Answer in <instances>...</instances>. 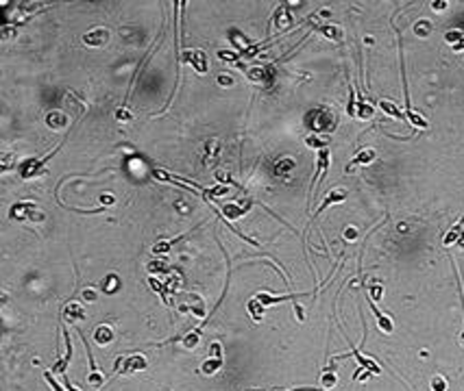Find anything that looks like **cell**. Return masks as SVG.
Here are the masks:
<instances>
[{
    "instance_id": "cell-2",
    "label": "cell",
    "mask_w": 464,
    "mask_h": 391,
    "mask_svg": "<svg viewBox=\"0 0 464 391\" xmlns=\"http://www.w3.org/2000/svg\"><path fill=\"white\" fill-rule=\"evenodd\" d=\"M9 217L15 219V222H44L46 213L40 211L33 202H15L9 209Z\"/></svg>"
},
{
    "instance_id": "cell-37",
    "label": "cell",
    "mask_w": 464,
    "mask_h": 391,
    "mask_svg": "<svg viewBox=\"0 0 464 391\" xmlns=\"http://www.w3.org/2000/svg\"><path fill=\"white\" fill-rule=\"evenodd\" d=\"M44 378H46V383L48 385H51V387H52V391H68V389H65V387H61V385H59L57 381H54V376H52V372H44Z\"/></svg>"
},
{
    "instance_id": "cell-31",
    "label": "cell",
    "mask_w": 464,
    "mask_h": 391,
    "mask_svg": "<svg viewBox=\"0 0 464 391\" xmlns=\"http://www.w3.org/2000/svg\"><path fill=\"white\" fill-rule=\"evenodd\" d=\"M305 144L309 148H320V150H323V148H327V139L325 137H318V135H309L308 139H305Z\"/></svg>"
},
{
    "instance_id": "cell-38",
    "label": "cell",
    "mask_w": 464,
    "mask_h": 391,
    "mask_svg": "<svg viewBox=\"0 0 464 391\" xmlns=\"http://www.w3.org/2000/svg\"><path fill=\"white\" fill-rule=\"evenodd\" d=\"M116 120L118 122H131V120H133V113H129V109L120 107V109H116Z\"/></svg>"
},
{
    "instance_id": "cell-34",
    "label": "cell",
    "mask_w": 464,
    "mask_h": 391,
    "mask_svg": "<svg viewBox=\"0 0 464 391\" xmlns=\"http://www.w3.org/2000/svg\"><path fill=\"white\" fill-rule=\"evenodd\" d=\"M15 35H18V29H15L13 24H7L2 31H0V40L2 42H9L11 37H15Z\"/></svg>"
},
{
    "instance_id": "cell-23",
    "label": "cell",
    "mask_w": 464,
    "mask_h": 391,
    "mask_svg": "<svg viewBox=\"0 0 464 391\" xmlns=\"http://www.w3.org/2000/svg\"><path fill=\"white\" fill-rule=\"evenodd\" d=\"M462 226H464V219H460V222H458L456 226H454V228L449 230V233L445 235L443 244H445V246H451V244H454V241H460V237H462V233H464V230H462Z\"/></svg>"
},
{
    "instance_id": "cell-11",
    "label": "cell",
    "mask_w": 464,
    "mask_h": 391,
    "mask_svg": "<svg viewBox=\"0 0 464 391\" xmlns=\"http://www.w3.org/2000/svg\"><path fill=\"white\" fill-rule=\"evenodd\" d=\"M303 296H308V294H288V296H270L268 291H259L255 298H258L264 306H275V304H281V302H288V300H294L297 302V298H303Z\"/></svg>"
},
{
    "instance_id": "cell-15",
    "label": "cell",
    "mask_w": 464,
    "mask_h": 391,
    "mask_svg": "<svg viewBox=\"0 0 464 391\" xmlns=\"http://www.w3.org/2000/svg\"><path fill=\"white\" fill-rule=\"evenodd\" d=\"M68 124H70L68 113H63V111H48L46 113V126L48 129L63 130V129H68Z\"/></svg>"
},
{
    "instance_id": "cell-1",
    "label": "cell",
    "mask_w": 464,
    "mask_h": 391,
    "mask_svg": "<svg viewBox=\"0 0 464 391\" xmlns=\"http://www.w3.org/2000/svg\"><path fill=\"white\" fill-rule=\"evenodd\" d=\"M308 122L312 126V133L318 135V133H331L336 126V115L331 109L327 107H320V109H314V111H309L308 115Z\"/></svg>"
},
{
    "instance_id": "cell-10",
    "label": "cell",
    "mask_w": 464,
    "mask_h": 391,
    "mask_svg": "<svg viewBox=\"0 0 464 391\" xmlns=\"http://www.w3.org/2000/svg\"><path fill=\"white\" fill-rule=\"evenodd\" d=\"M149 367L144 354H129L122 363V374H133V372H144Z\"/></svg>"
},
{
    "instance_id": "cell-29",
    "label": "cell",
    "mask_w": 464,
    "mask_h": 391,
    "mask_svg": "<svg viewBox=\"0 0 464 391\" xmlns=\"http://www.w3.org/2000/svg\"><path fill=\"white\" fill-rule=\"evenodd\" d=\"M292 168H294V161H292V159H281V161L275 163V172L279 174V176H283L286 172H290Z\"/></svg>"
},
{
    "instance_id": "cell-39",
    "label": "cell",
    "mask_w": 464,
    "mask_h": 391,
    "mask_svg": "<svg viewBox=\"0 0 464 391\" xmlns=\"http://www.w3.org/2000/svg\"><path fill=\"white\" fill-rule=\"evenodd\" d=\"M218 59H222V61H238L240 54L238 52H231V50H218Z\"/></svg>"
},
{
    "instance_id": "cell-47",
    "label": "cell",
    "mask_w": 464,
    "mask_h": 391,
    "mask_svg": "<svg viewBox=\"0 0 464 391\" xmlns=\"http://www.w3.org/2000/svg\"><path fill=\"white\" fill-rule=\"evenodd\" d=\"M288 391H323V389H316V387H294V389H288Z\"/></svg>"
},
{
    "instance_id": "cell-26",
    "label": "cell",
    "mask_w": 464,
    "mask_h": 391,
    "mask_svg": "<svg viewBox=\"0 0 464 391\" xmlns=\"http://www.w3.org/2000/svg\"><path fill=\"white\" fill-rule=\"evenodd\" d=\"M249 311H251V315H253L255 322H261V317H264V304H261L258 298L249 300Z\"/></svg>"
},
{
    "instance_id": "cell-35",
    "label": "cell",
    "mask_w": 464,
    "mask_h": 391,
    "mask_svg": "<svg viewBox=\"0 0 464 391\" xmlns=\"http://www.w3.org/2000/svg\"><path fill=\"white\" fill-rule=\"evenodd\" d=\"M429 385H432V391H447V381L443 376H438V374L432 378V383Z\"/></svg>"
},
{
    "instance_id": "cell-45",
    "label": "cell",
    "mask_w": 464,
    "mask_h": 391,
    "mask_svg": "<svg viewBox=\"0 0 464 391\" xmlns=\"http://www.w3.org/2000/svg\"><path fill=\"white\" fill-rule=\"evenodd\" d=\"M101 202H103V205H113V202H116V200H113V196H109V194H103V196H101Z\"/></svg>"
},
{
    "instance_id": "cell-21",
    "label": "cell",
    "mask_w": 464,
    "mask_h": 391,
    "mask_svg": "<svg viewBox=\"0 0 464 391\" xmlns=\"http://www.w3.org/2000/svg\"><path fill=\"white\" fill-rule=\"evenodd\" d=\"M190 302H192V304H190V309H192V313H194L196 317H205V315H207V306H205V300L201 298V296L192 294V296H190Z\"/></svg>"
},
{
    "instance_id": "cell-22",
    "label": "cell",
    "mask_w": 464,
    "mask_h": 391,
    "mask_svg": "<svg viewBox=\"0 0 464 391\" xmlns=\"http://www.w3.org/2000/svg\"><path fill=\"white\" fill-rule=\"evenodd\" d=\"M201 330H203V324H201V326H196L194 330H190V333L183 337V346H185V348H188V350H194L196 346H199V339H201Z\"/></svg>"
},
{
    "instance_id": "cell-3",
    "label": "cell",
    "mask_w": 464,
    "mask_h": 391,
    "mask_svg": "<svg viewBox=\"0 0 464 391\" xmlns=\"http://www.w3.org/2000/svg\"><path fill=\"white\" fill-rule=\"evenodd\" d=\"M59 148H61V146H57L51 155H46V157H42V159H26V161L20 165V178L22 180H29V178H37V176L46 174V163L52 161V157L59 152Z\"/></svg>"
},
{
    "instance_id": "cell-28",
    "label": "cell",
    "mask_w": 464,
    "mask_h": 391,
    "mask_svg": "<svg viewBox=\"0 0 464 391\" xmlns=\"http://www.w3.org/2000/svg\"><path fill=\"white\" fill-rule=\"evenodd\" d=\"M218 152H220V148H218V139L207 141V159H205V163H214V159L218 157Z\"/></svg>"
},
{
    "instance_id": "cell-49",
    "label": "cell",
    "mask_w": 464,
    "mask_h": 391,
    "mask_svg": "<svg viewBox=\"0 0 464 391\" xmlns=\"http://www.w3.org/2000/svg\"><path fill=\"white\" fill-rule=\"evenodd\" d=\"M432 7L436 11H443V7H447V2H445V0H440V2H432Z\"/></svg>"
},
{
    "instance_id": "cell-12",
    "label": "cell",
    "mask_w": 464,
    "mask_h": 391,
    "mask_svg": "<svg viewBox=\"0 0 464 391\" xmlns=\"http://www.w3.org/2000/svg\"><path fill=\"white\" fill-rule=\"evenodd\" d=\"M63 337H65V354L59 359L57 363H54V367H52V372L54 374H63L65 370H68V365H70V361H72V339H70V333L63 328Z\"/></svg>"
},
{
    "instance_id": "cell-7",
    "label": "cell",
    "mask_w": 464,
    "mask_h": 391,
    "mask_svg": "<svg viewBox=\"0 0 464 391\" xmlns=\"http://www.w3.org/2000/svg\"><path fill=\"white\" fill-rule=\"evenodd\" d=\"M247 76L253 83H259V85H270L275 81V68L272 65H258V68H251Z\"/></svg>"
},
{
    "instance_id": "cell-48",
    "label": "cell",
    "mask_w": 464,
    "mask_h": 391,
    "mask_svg": "<svg viewBox=\"0 0 464 391\" xmlns=\"http://www.w3.org/2000/svg\"><path fill=\"white\" fill-rule=\"evenodd\" d=\"M345 237H347V239H356L358 235H356V230H353V228H347L345 230Z\"/></svg>"
},
{
    "instance_id": "cell-17",
    "label": "cell",
    "mask_w": 464,
    "mask_h": 391,
    "mask_svg": "<svg viewBox=\"0 0 464 391\" xmlns=\"http://www.w3.org/2000/svg\"><path fill=\"white\" fill-rule=\"evenodd\" d=\"M375 159H377V152H375L373 148H364V150L358 152V155L353 157V161L347 165V172H351V170L358 168V165H368V163H373Z\"/></svg>"
},
{
    "instance_id": "cell-16",
    "label": "cell",
    "mask_w": 464,
    "mask_h": 391,
    "mask_svg": "<svg viewBox=\"0 0 464 391\" xmlns=\"http://www.w3.org/2000/svg\"><path fill=\"white\" fill-rule=\"evenodd\" d=\"M63 317L68 319L70 324L83 322V319L87 317V311L83 309V304H79V302H68V304H65V309H63Z\"/></svg>"
},
{
    "instance_id": "cell-24",
    "label": "cell",
    "mask_w": 464,
    "mask_h": 391,
    "mask_svg": "<svg viewBox=\"0 0 464 391\" xmlns=\"http://www.w3.org/2000/svg\"><path fill=\"white\" fill-rule=\"evenodd\" d=\"M247 209L249 207H240V205H227V207H222V216H227V219L231 217V219H240V217H244V213H247Z\"/></svg>"
},
{
    "instance_id": "cell-32",
    "label": "cell",
    "mask_w": 464,
    "mask_h": 391,
    "mask_svg": "<svg viewBox=\"0 0 464 391\" xmlns=\"http://www.w3.org/2000/svg\"><path fill=\"white\" fill-rule=\"evenodd\" d=\"M118 287H120V280H118V276H107L105 280H103V289H107L109 294H113V291H118Z\"/></svg>"
},
{
    "instance_id": "cell-51",
    "label": "cell",
    "mask_w": 464,
    "mask_h": 391,
    "mask_svg": "<svg viewBox=\"0 0 464 391\" xmlns=\"http://www.w3.org/2000/svg\"><path fill=\"white\" fill-rule=\"evenodd\" d=\"M460 344L464 346V330H462V335H460Z\"/></svg>"
},
{
    "instance_id": "cell-50",
    "label": "cell",
    "mask_w": 464,
    "mask_h": 391,
    "mask_svg": "<svg viewBox=\"0 0 464 391\" xmlns=\"http://www.w3.org/2000/svg\"><path fill=\"white\" fill-rule=\"evenodd\" d=\"M458 244H460V246L464 248V233H462V237H460V241H458Z\"/></svg>"
},
{
    "instance_id": "cell-40",
    "label": "cell",
    "mask_w": 464,
    "mask_h": 391,
    "mask_svg": "<svg viewBox=\"0 0 464 391\" xmlns=\"http://www.w3.org/2000/svg\"><path fill=\"white\" fill-rule=\"evenodd\" d=\"M170 248H172V241H161V244L153 246V252H155V255H166Z\"/></svg>"
},
{
    "instance_id": "cell-43",
    "label": "cell",
    "mask_w": 464,
    "mask_h": 391,
    "mask_svg": "<svg viewBox=\"0 0 464 391\" xmlns=\"http://www.w3.org/2000/svg\"><path fill=\"white\" fill-rule=\"evenodd\" d=\"M149 283H151V287H153V289H155V291H159V294H161V298H163V302H168V298H166V291H163V285H161V283H157L155 278H151Z\"/></svg>"
},
{
    "instance_id": "cell-27",
    "label": "cell",
    "mask_w": 464,
    "mask_h": 391,
    "mask_svg": "<svg viewBox=\"0 0 464 391\" xmlns=\"http://www.w3.org/2000/svg\"><path fill=\"white\" fill-rule=\"evenodd\" d=\"M370 115H373V107L364 102L362 96H358V118L366 120V118H370Z\"/></svg>"
},
{
    "instance_id": "cell-8",
    "label": "cell",
    "mask_w": 464,
    "mask_h": 391,
    "mask_svg": "<svg viewBox=\"0 0 464 391\" xmlns=\"http://www.w3.org/2000/svg\"><path fill=\"white\" fill-rule=\"evenodd\" d=\"M109 40H111V35H109L107 29H92L90 33L83 35V43L90 48H103L109 43Z\"/></svg>"
},
{
    "instance_id": "cell-6",
    "label": "cell",
    "mask_w": 464,
    "mask_h": 391,
    "mask_svg": "<svg viewBox=\"0 0 464 391\" xmlns=\"http://www.w3.org/2000/svg\"><path fill=\"white\" fill-rule=\"evenodd\" d=\"M79 335H81V339H83V344H85V350H87V361H90V374H87V383L92 385V387H101V385H105V376H103V372L96 367V361H94V356L90 354V346H87V339H85V335L79 330Z\"/></svg>"
},
{
    "instance_id": "cell-41",
    "label": "cell",
    "mask_w": 464,
    "mask_h": 391,
    "mask_svg": "<svg viewBox=\"0 0 464 391\" xmlns=\"http://www.w3.org/2000/svg\"><path fill=\"white\" fill-rule=\"evenodd\" d=\"M149 269H151V272H157V274H168V272H170V269H168V265H166V263H149Z\"/></svg>"
},
{
    "instance_id": "cell-33",
    "label": "cell",
    "mask_w": 464,
    "mask_h": 391,
    "mask_svg": "<svg viewBox=\"0 0 464 391\" xmlns=\"http://www.w3.org/2000/svg\"><path fill=\"white\" fill-rule=\"evenodd\" d=\"M414 33H416V35H421V37L429 35V33H432V24H429L427 20H421V22H416V26H414Z\"/></svg>"
},
{
    "instance_id": "cell-46",
    "label": "cell",
    "mask_w": 464,
    "mask_h": 391,
    "mask_svg": "<svg viewBox=\"0 0 464 391\" xmlns=\"http://www.w3.org/2000/svg\"><path fill=\"white\" fill-rule=\"evenodd\" d=\"M9 161H11V157H9V155H4V157H2V172H7V170L11 168Z\"/></svg>"
},
{
    "instance_id": "cell-42",
    "label": "cell",
    "mask_w": 464,
    "mask_h": 391,
    "mask_svg": "<svg viewBox=\"0 0 464 391\" xmlns=\"http://www.w3.org/2000/svg\"><path fill=\"white\" fill-rule=\"evenodd\" d=\"M233 83H236V81H233V76L231 74H218V85H222V87H231L233 85Z\"/></svg>"
},
{
    "instance_id": "cell-4",
    "label": "cell",
    "mask_w": 464,
    "mask_h": 391,
    "mask_svg": "<svg viewBox=\"0 0 464 391\" xmlns=\"http://www.w3.org/2000/svg\"><path fill=\"white\" fill-rule=\"evenodd\" d=\"M225 365V356H222V346L214 341V344L209 346V359H207L203 365H201V374H205V376H211V374H216L220 367Z\"/></svg>"
},
{
    "instance_id": "cell-18",
    "label": "cell",
    "mask_w": 464,
    "mask_h": 391,
    "mask_svg": "<svg viewBox=\"0 0 464 391\" xmlns=\"http://www.w3.org/2000/svg\"><path fill=\"white\" fill-rule=\"evenodd\" d=\"M314 29L318 31L320 35H325L327 40H331V42H336V43H342V40H345L342 29H340V26H336V24H318V26H314Z\"/></svg>"
},
{
    "instance_id": "cell-20",
    "label": "cell",
    "mask_w": 464,
    "mask_h": 391,
    "mask_svg": "<svg viewBox=\"0 0 464 391\" xmlns=\"http://www.w3.org/2000/svg\"><path fill=\"white\" fill-rule=\"evenodd\" d=\"M353 356H356V359H358V363H360V365H362L366 372H370V374H379V372H381V370H379V365H375V363L370 361L368 356H364V354H362V352H360L358 348H353Z\"/></svg>"
},
{
    "instance_id": "cell-14",
    "label": "cell",
    "mask_w": 464,
    "mask_h": 391,
    "mask_svg": "<svg viewBox=\"0 0 464 391\" xmlns=\"http://www.w3.org/2000/svg\"><path fill=\"white\" fill-rule=\"evenodd\" d=\"M368 304H370V311H373L375 319H377V326H379V330H381V333H386V335H390L392 330H395V324H392V319H390L388 315H384V313L379 311L377 302H373V300L368 298Z\"/></svg>"
},
{
    "instance_id": "cell-5",
    "label": "cell",
    "mask_w": 464,
    "mask_h": 391,
    "mask_svg": "<svg viewBox=\"0 0 464 391\" xmlns=\"http://www.w3.org/2000/svg\"><path fill=\"white\" fill-rule=\"evenodd\" d=\"M181 61H188L196 70V74H207V72H209V61H207V54L203 50H188V52H183Z\"/></svg>"
},
{
    "instance_id": "cell-9",
    "label": "cell",
    "mask_w": 464,
    "mask_h": 391,
    "mask_svg": "<svg viewBox=\"0 0 464 391\" xmlns=\"http://www.w3.org/2000/svg\"><path fill=\"white\" fill-rule=\"evenodd\" d=\"M347 196H349V191H347V189H340V187H338V189H331L329 194L325 196V200L320 202V207L316 209L314 217H318V216L325 211L327 207H331V205H340V202H345V200H347Z\"/></svg>"
},
{
    "instance_id": "cell-36",
    "label": "cell",
    "mask_w": 464,
    "mask_h": 391,
    "mask_svg": "<svg viewBox=\"0 0 464 391\" xmlns=\"http://www.w3.org/2000/svg\"><path fill=\"white\" fill-rule=\"evenodd\" d=\"M368 294H370V300H373V302H379L381 296H384V287H381V285H370Z\"/></svg>"
},
{
    "instance_id": "cell-25",
    "label": "cell",
    "mask_w": 464,
    "mask_h": 391,
    "mask_svg": "<svg viewBox=\"0 0 464 391\" xmlns=\"http://www.w3.org/2000/svg\"><path fill=\"white\" fill-rule=\"evenodd\" d=\"M379 109L384 113H388L392 115V118H397V120H403V113L399 111V107H397L395 102H390V100H379Z\"/></svg>"
},
{
    "instance_id": "cell-13",
    "label": "cell",
    "mask_w": 464,
    "mask_h": 391,
    "mask_svg": "<svg viewBox=\"0 0 464 391\" xmlns=\"http://www.w3.org/2000/svg\"><path fill=\"white\" fill-rule=\"evenodd\" d=\"M272 26H275L277 31H283V29H288V26H292V15H290L288 4H279V7H277L275 15H272Z\"/></svg>"
},
{
    "instance_id": "cell-19",
    "label": "cell",
    "mask_w": 464,
    "mask_h": 391,
    "mask_svg": "<svg viewBox=\"0 0 464 391\" xmlns=\"http://www.w3.org/2000/svg\"><path fill=\"white\" fill-rule=\"evenodd\" d=\"M94 341L96 346H101V348H105L113 341V328L109 326V324H101L96 330H94Z\"/></svg>"
},
{
    "instance_id": "cell-44",
    "label": "cell",
    "mask_w": 464,
    "mask_h": 391,
    "mask_svg": "<svg viewBox=\"0 0 464 391\" xmlns=\"http://www.w3.org/2000/svg\"><path fill=\"white\" fill-rule=\"evenodd\" d=\"M83 298H85L87 302H94V300L98 298V294L94 291V287H85V289H83Z\"/></svg>"
},
{
    "instance_id": "cell-30",
    "label": "cell",
    "mask_w": 464,
    "mask_h": 391,
    "mask_svg": "<svg viewBox=\"0 0 464 391\" xmlns=\"http://www.w3.org/2000/svg\"><path fill=\"white\" fill-rule=\"evenodd\" d=\"M336 383H338V376L334 372H323L320 374V385H323L325 389H331Z\"/></svg>"
}]
</instances>
